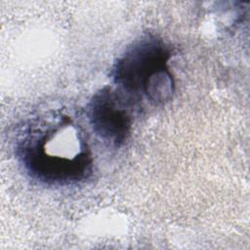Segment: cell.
Listing matches in <instances>:
<instances>
[{
	"instance_id": "6da1fadb",
	"label": "cell",
	"mask_w": 250,
	"mask_h": 250,
	"mask_svg": "<svg viewBox=\"0 0 250 250\" xmlns=\"http://www.w3.org/2000/svg\"><path fill=\"white\" fill-rule=\"evenodd\" d=\"M14 149L25 174L45 187L77 186L94 172L86 133L63 109L43 110L23 120L16 133Z\"/></svg>"
},
{
	"instance_id": "7a4b0ae2",
	"label": "cell",
	"mask_w": 250,
	"mask_h": 250,
	"mask_svg": "<svg viewBox=\"0 0 250 250\" xmlns=\"http://www.w3.org/2000/svg\"><path fill=\"white\" fill-rule=\"evenodd\" d=\"M171 47L157 34L145 32L133 40L117 57L111 76L113 85L135 99L154 106L171 102L175 78L169 66Z\"/></svg>"
},
{
	"instance_id": "3957f363",
	"label": "cell",
	"mask_w": 250,
	"mask_h": 250,
	"mask_svg": "<svg viewBox=\"0 0 250 250\" xmlns=\"http://www.w3.org/2000/svg\"><path fill=\"white\" fill-rule=\"evenodd\" d=\"M140 105L117 86H104L93 94L87 104L88 123L106 146L119 148L131 136Z\"/></svg>"
}]
</instances>
